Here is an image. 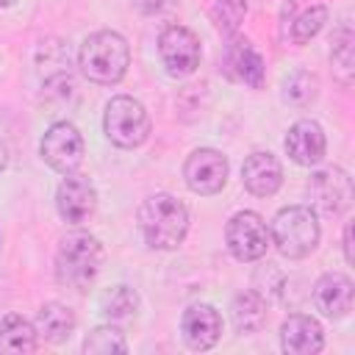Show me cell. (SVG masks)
I'll return each instance as SVG.
<instances>
[{"mask_svg": "<svg viewBox=\"0 0 355 355\" xmlns=\"http://www.w3.org/2000/svg\"><path fill=\"white\" fill-rule=\"evenodd\" d=\"M139 227L153 250H178L189 230V211L172 194H153L139 208Z\"/></svg>", "mask_w": 355, "mask_h": 355, "instance_id": "cell-1", "label": "cell"}, {"mask_svg": "<svg viewBox=\"0 0 355 355\" xmlns=\"http://www.w3.org/2000/svg\"><path fill=\"white\" fill-rule=\"evenodd\" d=\"M103 244L86 233V230H75L67 233L58 244L55 252V277L61 286L83 291L94 283L100 266H103Z\"/></svg>", "mask_w": 355, "mask_h": 355, "instance_id": "cell-2", "label": "cell"}, {"mask_svg": "<svg viewBox=\"0 0 355 355\" xmlns=\"http://www.w3.org/2000/svg\"><path fill=\"white\" fill-rule=\"evenodd\" d=\"M130 64V47L116 31H97L80 44V72L103 86L119 83Z\"/></svg>", "mask_w": 355, "mask_h": 355, "instance_id": "cell-3", "label": "cell"}, {"mask_svg": "<svg viewBox=\"0 0 355 355\" xmlns=\"http://www.w3.org/2000/svg\"><path fill=\"white\" fill-rule=\"evenodd\" d=\"M319 219L305 205L280 208L269 227V241H275L277 252L286 258H305L319 244Z\"/></svg>", "mask_w": 355, "mask_h": 355, "instance_id": "cell-4", "label": "cell"}, {"mask_svg": "<svg viewBox=\"0 0 355 355\" xmlns=\"http://www.w3.org/2000/svg\"><path fill=\"white\" fill-rule=\"evenodd\" d=\"M103 128H105V136L116 147L130 150V147L144 144V139L150 136V114L139 100H133L128 94H119V97L108 100Z\"/></svg>", "mask_w": 355, "mask_h": 355, "instance_id": "cell-5", "label": "cell"}, {"mask_svg": "<svg viewBox=\"0 0 355 355\" xmlns=\"http://www.w3.org/2000/svg\"><path fill=\"white\" fill-rule=\"evenodd\" d=\"M39 153L50 169L69 175L83 161V136L72 122H53L39 141Z\"/></svg>", "mask_w": 355, "mask_h": 355, "instance_id": "cell-6", "label": "cell"}, {"mask_svg": "<svg viewBox=\"0 0 355 355\" xmlns=\"http://www.w3.org/2000/svg\"><path fill=\"white\" fill-rule=\"evenodd\" d=\"M227 250L236 261H258L269 247V227L255 211H239L225 227Z\"/></svg>", "mask_w": 355, "mask_h": 355, "instance_id": "cell-7", "label": "cell"}, {"mask_svg": "<svg viewBox=\"0 0 355 355\" xmlns=\"http://www.w3.org/2000/svg\"><path fill=\"white\" fill-rule=\"evenodd\" d=\"M158 55L166 67L169 75H191L200 67V39L194 31L183 28V25H169L161 36H158Z\"/></svg>", "mask_w": 355, "mask_h": 355, "instance_id": "cell-8", "label": "cell"}, {"mask_svg": "<svg viewBox=\"0 0 355 355\" xmlns=\"http://www.w3.org/2000/svg\"><path fill=\"white\" fill-rule=\"evenodd\" d=\"M183 178H186V186H189L194 194L211 197V194L222 191L225 183H227V158H225L219 150L200 147V150H194V153L186 158Z\"/></svg>", "mask_w": 355, "mask_h": 355, "instance_id": "cell-9", "label": "cell"}, {"mask_svg": "<svg viewBox=\"0 0 355 355\" xmlns=\"http://www.w3.org/2000/svg\"><path fill=\"white\" fill-rule=\"evenodd\" d=\"M308 194L313 200V208L322 214H344L352 205V180L344 169L327 166L311 175Z\"/></svg>", "mask_w": 355, "mask_h": 355, "instance_id": "cell-10", "label": "cell"}, {"mask_svg": "<svg viewBox=\"0 0 355 355\" xmlns=\"http://www.w3.org/2000/svg\"><path fill=\"white\" fill-rule=\"evenodd\" d=\"M55 208H58L61 219L69 222V225L86 222V219L94 214V208H97V191H94V186L89 183V178L69 172V175L58 183Z\"/></svg>", "mask_w": 355, "mask_h": 355, "instance_id": "cell-11", "label": "cell"}, {"mask_svg": "<svg viewBox=\"0 0 355 355\" xmlns=\"http://www.w3.org/2000/svg\"><path fill=\"white\" fill-rule=\"evenodd\" d=\"M286 153L294 164L300 166H316L324 153H327V139H324V130L319 122L313 119H300L288 128L286 133Z\"/></svg>", "mask_w": 355, "mask_h": 355, "instance_id": "cell-12", "label": "cell"}, {"mask_svg": "<svg viewBox=\"0 0 355 355\" xmlns=\"http://www.w3.org/2000/svg\"><path fill=\"white\" fill-rule=\"evenodd\" d=\"M222 67L227 72V78L250 86V89H261L263 83V58L261 53L241 36L230 39V44L225 47V55H222Z\"/></svg>", "mask_w": 355, "mask_h": 355, "instance_id": "cell-13", "label": "cell"}, {"mask_svg": "<svg viewBox=\"0 0 355 355\" xmlns=\"http://www.w3.org/2000/svg\"><path fill=\"white\" fill-rule=\"evenodd\" d=\"M180 333L191 349H211L222 336V316L214 305H191L180 319Z\"/></svg>", "mask_w": 355, "mask_h": 355, "instance_id": "cell-14", "label": "cell"}, {"mask_svg": "<svg viewBox=\"0 0 355 355\" xmlns=\"http://www.w3.org/2000/svg\"><path fill=\"white\" fill-rule=\"evenodd\" d=\"M280 347L288 355H316L324 347V333L322 324L313 316L305 313H291L280 324Z\"/></svg>", "mask_w": 355, "mask_h": 355, "instance_id": "cell-15", "label": "cell"}, {"mask_svg": "<svg viewBox=\"0 0 355 355\" xmlns=\"http://www.w3.org/2000/svg\"><path fill=\"white\" fill-rule=\"evenodd\" d=\"M241 183L255 197H272L283 186V166L272 153H252L241 164Z\"/></svg>", "mask_w": 355, "mask_h": 355, "instance_id": "cell-16", "label": "cell"}, {"mask_svg": "<svg viewBox=\"0 0 355 355\" xmlns=\"http://www.w3.org/2000/svg\"><path fill=\"white\" fill-rule=\"evenodd\" d=\"M352 280L341 272H330V275H322L313 286V302L316 308L330 316V319H341L352 311Z\"/></svg>", "mask_w": 355, "mask_h": 355, "instance_id": "cell-17", "label": "cell"}, {"mask_svg": "<svg viewBox=\"0 0 355 355\" xmlns=\"http://www.w3.org/2000/svg\"><path fill=\"white\" fill-rule=\"evenodd\" d=\"M33 327H36V336L39 338H44L50 344H61L75 330V313L64 302H44L39 308V313H36Z\"/></svg>", "mask_w": 355, "mask_h": 355, "instance_id": "cell-18", "label": "cell"}, {"mask_svg": "<svg viewBox=\"0 0 355 355\" xmlns=\"http://www.w3.org/2000/svg\"><path fill=\"white\" fill-rule=\"evenodd\" d=\"M36 327L22 319L19 313H6L0 316V352L19 355V352H33L36 349Z\"/></svg>", "mask_w": 355, "mask_h": 355, "instance_id": "cell-19", "label": "cell"}, {"mask_svg": "<svg viewBox=\"0 0 355 355\" xmlns=\"http://www.w3.org/2000/svg\"><path fill=\"white\" fill-rule=\"evenodd\" d=\"M230 319L239 333H258L266 322V300L255 291H241L233 297Z\"/></svg>", "mask_w": 355, "mask_h": 355, "instance_id": "cell-20", "label": "cell"}, {"mask_svg": "<svg viewBox=\"0 0 355 355\" xmlns=\"http://www.w3.org/2000/svg\"><path fill=\"white\" fill-rule=\"evenodd\" d=\"M100 311L108 319H130L139 311V294L130 286H114L100 297Z\"/></svg>", "mask_w": 355, "mask_h": 355, "instance_id": "cell-21", "label": "cell"}, {"mask_svg": "<svg viewBox=\"0 0 355 355\" xmlns=\"http://www.w3.org/2000/svg\"><path fill=\"white\" fill-rule=\"evenodd\" d=\"M83 352H86V355L128 352V341H125L122 330H116V327H111V324H100V327H94V330L83 338Z\"/></svg>", "mask_w": 355, "mask_h": 355, "instance_id": "cell-22", "label": "cell"}, {"mask_svg": "<svg viewBox=\"0 0 355 355\" xmlns=\"http://www.w3.org/2000/svg\"><path fill=\"white\" fill-rule=\"evenodd\" d=\"M330 61H333V69L338 75V80L344 86H349L352 80V31L344 25L336 36H333V50H330Z\"/></svg>", "mask_w": 355, "mask_h": 355, "instance_id": "cell-23", "label": "cell"}, {"mask_svg": "<svg viewBox=\"0 0 355 355\" xmlns=\"http://www.w3.org/2000/svg\"><path fill=\"white\" fill-rule=\"evenodd\" d=\"M316 89H319L316 75L300 69V72H294V75L286 78V83H283V97H286L291 105H300V108H302V105H308V103L316 100Z\"/></svg>", "mask_w": 355, "mask_h": 355, "instance_id": "cell-24", "label": "cell"}, {"mask_svg": "<svg viewBox=\"0 0 355 355\" xmlns=\"http://www.w3.org/2000/svg\"><path fill=\"white\" fill-rule=\"evenodd\" d=\"M244 14H247V0H214V8H211V19L216 31L227 36L239 31V25L244 22Z\"/></svg>", "mask_w": 355, "mask_h": 355, "instance_id": "cell-25", "label": "cell"}, {"mask_svg": "<svg viewBox=\"0 0 355 355\" xmlns=\"http://www.w3.org/2000/svg\"><path fill=\"white\" fill-rule=\"evenodd\" d=\"M324 22H327V8H324V6H311V8H305V11L291 22V42H294V44L311 42V39L322 31Z\"/></svg>", "mask_w": 355, "mask_h": 355, "instance_id": "cell-26", "label": "cell"}, {"mask_svg": "<svg viewBox=\"0 0 355 355\" xmlns=\"http://www.w3.org/2000/svg\"><path fill=\"white\" fill-rule=\"evenodd\" d=\"M164 3H166V0H133V6H136L141 14H155V11L164 8Z\"/></svg>", "mask_w": 355, "mask_h": 355, "instance_id": "cell-27", "label": "cell"}, {"mask_svg": "<svg viewBox=\"0 0 355 355\" xmlns=\"http://www.w3.org/2000/svg\"><path fill=\"white\" fill-rule=\"evenodd\" d=\"M349 233H352V227L347 225V227H344V258H347V261H352V244H349Z\"/></svg>", "mask_w": 355, "mask_h": 355, "instance_id": "cell-28", "label": "cell"}, {"mask_svg": "<svg viewBox=\"0 0 355 355\" xmlns=\"http://www.w3.org/2000/svg\"><path fill=\"white\" fill-rule=\"evenodd\" d=\"M6 164H8V155H6V144L0 141V175H3V169H6Z\"/></svg>", "mask_w": 355, "mask_h": 355, "instance_id": "cell-29", "label": "cell"}, {"mask_svg": "<svg viewBox=\"0 0 355 355\" xmlns=\"http://www.w3.org/2000/svg\"><path fill=\"white\" fill-rule=\"evenodd\" d=\"M17 0H0V8H6V6H14Z\"/></svg>", "mask_w": 355, "mask_h": 355, "instance_id": "cell-30", "label": "cell"}]
</instances>
